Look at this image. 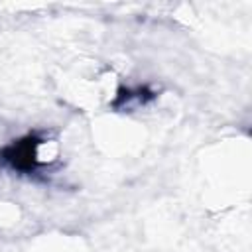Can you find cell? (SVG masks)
Listing matches in <instances>:
<instances>
[{"mask_svg": "<svg viewBox=\"0 0 252 252\" xmlns=\"http://www.w3.org/2000/svg\"><path fill=\"white\" fill-rule=\"evenodd\" d=\"M41 144V138L35 134H28L20 140H14L6 148L0 150V161L14 171L20 173H33L39 165L37 161V148Z\"/></svg>", "mask_w": 252, "mask_h": 252, "instance_id": "obj_1", "label": "cell"}, {"mask_svg": "<svg viewBox=\"0 0 252 252\" xmlns=\"http://www.w3.org/2000/svg\"><path fill=\"white\" fill-rule=\"evenodd\" d=\"M156 94L148 89V87H138V89H126V87H120L118 89V94H116V100L112 102V106L114 108H118V106H126L130 100H138V102H146V100H152Z\"/></svg>", "mask_w": 252, "mask_h": 252, "instance_id": "obj_2", "label": "cell"}]
</instances>
